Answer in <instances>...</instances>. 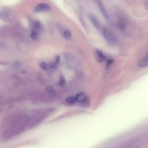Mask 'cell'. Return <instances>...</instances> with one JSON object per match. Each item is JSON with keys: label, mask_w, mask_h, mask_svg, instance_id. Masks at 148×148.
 <instances>
[{"label": "cell", "mask_w": 148, "mask_h": 148, "mask_svg": "<svg viewBox=\"0 0 148 148\" xmlns=\"http://www.w3.org/2000/svg\"><path fill=\"white\" fill-rule=\"evenodd\" d=\"M98 6H99V9H100V11H101V13L103 14V17H104L106 19L108 20V19H109V16H108V13H107L106 10H105V9L104 8V7L103 6V5H102L101 3H99V4H98Z\"/></svg>", "instance_id": "obj_7"}, {"label": "cell", "mask_w": 148, "mask_h": 148, "mask_svg": "<svg viewBox=\"0 0 148 148\" xmlns=\"http://www.w3.org/2000/svg\"><path fill=\"white\" fill-rule=\"evenodd\" d=\"M95 55L98 61L100 62H103L106 59V56L101 50H97L95 52Z\"/></svg>", "instance_id": "obj_4"}, {"label": "cell", "mask_w": 148, "mask_h": 148, "mask_svg": "<svg viewBox=\"0 0 148 148\" xmlns=\"http://www.w3.org/2000/svg\"><path fill=\"white\" fill-rule=\"evenodd\" d=\"M33 26H34V30L36 31L37 32H39L41 29V24L40 23V22H39L38 21H34V24H33Z\"/></svg>", "instance_id": "obj_8"}, {"label": "cell", "mask_w": 148, "mask_h": 148, "mask_svg": "<svg viewBox=\"0 0 148 148\" xmlns=\"http://www.w3.org/2000/svg\"><path fill=\"white\" fill-rule=\"evenodd\" d=\"M66 102L67 103H69V104H72L76 102L75 96H71L68 97L67 99H66Z\"/></svg>", "instance_id": "obj_11"}, {"label": "cell", "mask_w": 148, "mask_h": 148, "mask_svg": "<svg viewBox=\"0 0 148 148\" xmlns=\"http://www.w3.org/2000/svg\"><path fill=\"white\" fill-rule=\"evenodd\" d=\"M50 9V6L45 3H41L38 4L37 6H36L35 8V11L38 12H44V11H47Z\"/></svg>", "instance_id": "obj_2"}, {"label": "cell", "mask_w": 148, "mask_h": 148, "mask_svg": "<svg viewBox=\"0 0 148 148\" xmlns=\"http://www.w3.org/2000/svg\"><path fill=\"white\" fill-rule=\"evenodd\" d=\"M63 35L65 37V38H66L67 39H70L71 38V36H72L71 33L68 31H64V33H63Z\"/></svg>", "instance_id": "obj_13"}, {"label": "cell", "mask_w": 148, "mask_h": 148, "mask_svg": "<svg viewBox=\"0 0 148 148\" xmlns=\"http://www.w3.org/2000/svg\"><path fill=\"white\" fill-rule=\"evenodd\" d=\"M138 66L140 68H145L148 66V54L140 60L138 63Z\"/></svg>", "instance_id": "obj_5"}, {"label": "cell", "mask_w": 148, "mask_h": 148, "mask_svg": "<svg viewBox=\"0 0 148 148\" xmlns=\"http://www.w3.org/2000/svg\"><path fill=\"white\" fill-rule=\"evenodd\" d=\"M30 36L31 38V39H33V40L37 39L38 38V32H37L36 31H35L34 29H32L31 31Z\"/></svg>", "instance_id": "obj_10"}, {"label": "cell", "mask_w": 148, "mask_h": 148, "mask_svg": "<svg viewBox=\"0 0 148 148\" xmlns=\"http://www.w3.org/2000/svg\"><path fill=\"white\" fill-rule=\"evenodd\" d=\"M76 101L79 103H84L87 101V96L84 93L77 94L75 96Z\"/></svg>", "instance_id": "obj_3"}, {"label": "cell", "mask_w": 148, "mask_h": 148, "mask_svg": "<svg viewBox=\"0 0 148 148\" xmlns=\"http://www.w3.org/2000/svg\"><path fill=\"white\" fill-rule=\"evenodd\" d=\"M46 91L50 95H54L55 94V92H56L55 89L52 86H49L46 87Z\"/></svg>", "instance_id": "obj_9"}, {"label": "cell", "mask_w": 148, "mask_h": 148, "mask_svg": "<svg viewBox=\"0 0 148 148\" xmlns=\"http://www.w3.org/2000/svg\"><path fill=\"white\" fill-rule=\"evenodd\" d=\"M40 66L44 70H47L50 68L48 64L45 62H41L40 63Z\"/></svg>", "instance_id": "obj_12"}, {"label": "cell", "mask_w": 148, "mask_h": 148, "mask_svg": "<svg viewBox=\"0 0 148 148\" xmlns=\"http://www.w3.org/2000/svg\"><path fill=\"white\" fill-rule=\"evenodd\" d=\"M90 19L91 21L92 22V23L94 24V25L98 29H101V25L99 22V21L98 20V19L94 16L91 15L90 16Z\"/></svg>", "instance_id": "obj_6"}, {"label": "cell", "mask_w": 148, "mask_h": 148, "mask_svg": "<svg viewBox=\"0 0 148 148\" xmlns=\"http://www.w3.org/2000/svg\"><path fill=\"white\" fill-rule=\"evenodd\" d=\"M102 32L109 45L114 46L117 44V39L113 32L107 29H102Z\"/></svg>", "instance_id": "obj_1"}]
</instances>
